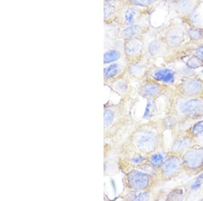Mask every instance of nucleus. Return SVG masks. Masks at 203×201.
I'll return each mask as SVG.
<instances>
[{"label":"nucleus","instance_id":"1","mask_svg":"<svg viewBox=\"0 0 203 201\" xmlns=\"http://www.w3.org/2000/svg\"><path fill=\"white\" fill-rule=\"evenodd\" d=\"M163 127L161 123L150 120L136 125L118 152L133 151L148 156L163 147Z\"/></svg>","mask_w":203,"mask_h":201},{"label":"nucleus","instance_id":"2","mask_svg":"<svg viewBox=\"0 0 203 201\" xmlns=\"http://www.w3.org/2000/svg\"><path fill=\"white\" fill-rule=\"evenodd\" d=\"M131 94L120 98V101H108L104 104V138L105 142L114 141L124 130L131 125V110L138 99L133 98Z\"/></svg>","mask_w":203,"mask_h":201},{"label":"nucleus","instance_id":"3","mask_svg":"<svg viewBox=\"0 0 203 201\" xmlns=\"http://www.w3.org/2000/svg\"><path fill=\"white\" fill-rule=\"evenodd\" d=\"M171 111L178 119L195 120L203 117V94L195 97L176 96L171 103Z\"/></svg>","mask_w":203,"mask_h":201},{"label":"nucleus","instance_id":"4","mask_svg":"<svg viewBox=\"0 0 203 201\" xmlns=\"http://www.w3.org/2000/svg\"><path fill=\"white\" fill-rule=\"evenodd\" d=\"M158 181L155 175L142 169H133L124 173L123 185L126 192L152 191Z\"/></svg>","mask_w":203,"mask_h":201},{"label":"nucleus","instance_id":"5","mask_svg":"<svg viewBox=\"0 0 203 201\" xmlns=\"http://www.w3.org/2000/svg\"><path fill=\"white\" fill-rule=\"evenodd\" d=\"M158 35L169 49L180 48L188 40L186 24L180 19L168 23Z\"/></svg>","mask_w":203,"mask_h":201},{"label":"nucleus","instance_id":"6","mask_svg":"<svg viewBox=\"0 0 203 201\" xmlns=\"http://www.w3.org/2000/svg\"><path fill=\"white\" fill-rule=\"evenodd\" d=\"M146 37H130L122 40L123 56L127 64L141 60L146 56Z\"/></svg>","mask_w":203,"mask_h":201},{"label":"nucleus","instance_id":"7","mask_svg":"<svg viewBox=\"0 0 203 201\" xmlns=\"http://www.w3.org/2000/svg\"><path fill=\"white\" fill-rule=\"evenodd\" d=\"M152 9H144L126 2L120 6L116 26H126L145 20L150 16Z\"/></svg>","mask_w":203,"mask_h":201},{"label":"nucleus","instance_id":"8","mask_svg":"<svg viewBox=\"0 0 203 201\" xmlns=\"http://www.w3.org/2000/svg\"><path fill=\"white\" fill-rule=\"evenodd\" d=\"M183 171L195 175L203 171V146L195 145L182 154Z\"/></svg>","mask_w":203,"mask_h":201},{"label":"nucleus","instance_id":"9","mask_svg":"<svg viewBox=\"0 0 203 201\" xmlns=\"http://www.w3.org/2000/svg\"><path fill=\"white\" fill-rule=\"evenodd\" d=\"M183 171L182 155L170 152L157 170L158 181H168L176 178Z\"/></svg>","mask_w":203,"mask_h":201},{"label":"nucleus","instance_id":"10","mask_svg":"<svg viewBox=\"0 0 203 201\" xmlns=\"http://www.w3.org/2000/svg\"><path fill=\"white\" fill-rule=\"evenodd\" d=\"M169 90L168 85L149 78H144L139 82L137 94L147 100H156Z\"/></svg>","mask_w":203,"mask_h":201},{"label":"nucleus","instance_id":"11","mask_svg":"<svg viewBox=\"0 0 203 201\" xmlns=\"http://www.w3.org/2000/svg\"><path fill=\"white\" fill-rule=\"evenodd\" d=\"M148 163V157L133 151L118 152L117 169L125 173L133 169L140 168Z\"/></svg>","mask_w":203,"mask_h":201},{"label":"nucleus","instance_id":"12","mask_svg":"<svg viewBox=\"0 0 203 201\" xmlns=\"http://www.w3.org/2000/svg\"><path fill=\"white\" fill-rule=\"evenodd\" d=\"M175 89V94L182 97H195L203 94V79L189 76L182 79Z\"/></svg>","mask_w":203,"mask_h":201},{"label":"nucleus","instance_id":"13","mask_svg":"<svg viewBox=\"0 0 203 201\" xmlns=\"http://www.w3.org/2000/svg\"><path fill=\"white\" fill-rule=\"evenodd\" d=\"M117 26L116 37L121 40L130 37H146L151 28L149 23L146 21V19L135 24Z\"/></svg>","mask_w":203,"mask_h":201},{"label":"nucleus","instance_id":"14","mask_svg":"<svg viewBox=\"0 0 203 201\" xmlns=\"http://www.w3.org/2000/svg\"><path fill=\"white\" fill-rule=\"evenodd\" d=\"M126 74H127V64L125 59L105 65L104 68V85L106 86Z\"/></svg>","mask_w":203,"mask_h":201},{"label":"nucleus","instance_id":"15","mask_svg":"<svg viewBox=\"0 0 203 201\" xmlns=\"http://www.w3.org/2000/svg\"><path fill=\"white\" fill-rule=\"evenodd\" d=\"M144 78H149L166 85L173 84L176 79V72L172 68L151 66Z\"/></svg>","mask_w":203,"mask_h":201},{"label":"nucleus","instance_id":"16","mask_svg":"<svg viewBox=\"0 0 203 201\" xmlns=\"http://www.w3.org/2000/svg\"><path fill=\"white\" fill-rule=\"evenodd\" d=\"M152 59L147 55L144 58L127 64V74L131 79L140 82L146 77L151 66L153 64Z\"/></svg>","mask_w":203,"mask_h":201},{"label":"nucleus","instance_id":"17","mask_svg":"<svg viewBox=\"0 0 203 201\" xmlns=\"http://www.w3.org/2000/svg\"><path fill=\"white\" fill-rule=\"evenodd\" d=\"M200 0H177L173 3L174 12L180 20L189 17L202 4Z\"/></svg>","mask_w":203,"mask_h":201},{"label":"nucleus","instance_id":"18","mask_svg":"<svg viewBox=\"0 0 203 201\" xmlns=\"http://www.w3.org/2000/svg\"><path fill=\"white\" fill-rule=\"evenodd\" d=\"M195 145H196L195 138L186 133L184 135H180L174 140L173 144L171 146L170 152L182 155L187 150Z\"/></svg>","mask_w":203,"mask_h":201},{"label":"nucleus","instance_id":"19","mask_svg":"<svg viewBox=\"0 0 203 201\" xmlns=\"http://www.w3.org/2000/svg\"><path fill=\"white\" fill-rule=\"evenodd\" d=\"M131 78L128 74L122 77L121 78L116 80L115 82L107 85V87L120 98L131 94L132 89L130 85Z\"/></svg>","mask_w":203,"mask_h":201},{"label":"nucleus","instance_id":"20","mask_svg":"<svg viewBox=\"0 0 203 201\" xmlns=\"http://www.w3.org/2000/svg\"><path fill=\"white\" fill-rule=\"evenodd\" d=\"M146 55L152 60L154 58L163 56L167 50L169 49L158 35L154 37L148 44L146 42Z\"/></svg>","mask_w":203,"mask_h":201},{"label":"nucleus","instance_id":"21","mask_svg":"<svg viewBox=\"0 0 203 201\" xmlns=\"http://www.w3.org/2000/svg\"><path fill=\"white\" fill-rule=\"evenodd\" d=\"M121 4L122 3H104V22L105 25H116L120 6Z\"/></svg>","mask_w":203,"mask_h":201},{"label":"nucleus","instance_id":"22","mask_svg":"<svg viewBox=\"0 0 203 201\" xmlns=\"http://www.w3.org/2000/svg\"><path fill=\"white\" fill-rule=\"evenodd\" d=\"M124 59L122 46L121 48H117L111 46L105 49L104 54V64L107 65Z\"/></svg>","mask_w":203,"mask_h":201},{"label":"nucleus","instance_id":"23","mask_svg":"<svg viewBox=\"0 0 203 201\" xmlns=\"http://www.w3.org/2000/svg\"><path fill=\"white\" fill-rule=\"evenodd\" d=\"M185 24L188 40L195 45L203 44V28L190 25L186 23Z\"/></svg>","mask_w":203,"mask_h":201},{"label":"nucleus","instance_id":"24","mask_svg":"<svg viewBox=\"0 0 203 201\" xmlns=\"http://www.w3.org/2000/svg\"><path fill=\"white\" fill-rule=\"evenodd\" d=\"M167 157L163 152H161V150H157L148 156V164L157 171L163 165Z\"/></svg>","mask_w":203,"mask_h":201},{"label":"nucleus","instance_id":"25","mask_svg":"<svg viewBox=\"0 0 203 201\" xmlns=\"http://www.w3.org/2000/svg\"><path fill=\"white\" fill-rule=\"evenodd\" d=\"M152 191L126 192L122 195L121 199L126 200H150L152 199Z\"/></svg>","mask_w":203,"mask_h":201},{"label":"nucleus","instance_id":"26","mask_svg":"<svg viewBox=\"0 0 203 201\" xmlns=\"http://www.w3.org/2000/svg\"><path fill=\"white\" fill-rule=\"evenodd\" d=\"M185 65L192 70L203 68V60L200 58L191 54L190 56L185 60Z\"/></svg>","mask_w":203,"mask_h":201},{"label":"nucleus","instance_id":"27","mask_svg":"<svg viewBox=\"0 0 203 201\" xmlns=\"http://www.w3.org/2000/svg\"><path fill=\"white\" fill-rule=\"evenodd\" d=\"M157 113V105L155 100H148V104L145 112H144V117L147 120H152V118L155 117Z\"/></svg>","mask_w":203,"mask_h":201},{"label":"nucleus","instance_id":"28","mask_svg":"<svg viewBox=\"0 0 203 201\" xmlns=\"http://www.w3.org/2000/svg\"><path fill=\"white\" fill-rule=\"evenodd\" d=\"M160 0H125L130 4L136 6L144 9H152V7Z\"/></svg>","mask_w":203,"mask_h":201},{"label":"nucleus","instance_id":"29","mask_svg":"<svg viewBox=\"0 0 203 201\" xmlns=\"http://www.w3.org/2000/svg\"><path fill=\"white\" fill-rule=\"evenodd\" d=\"M203 132V120L196 122L187 131V133L194 138H196Z\"/></svg>","mask_w":203,"mask_h":201},{"label":"nucleus","instance_id":"30","mask_svg":"<svg viewBox=\"0 0 203 201\" xmlns=\"http://www.w3.org/2000/svg\"><path fill=\"white\" fill-rule=\"evenodd\" d=\"M183 190L182 188H175L171 191L167 197V200H178L183 198Z\"/></svg>","mask_w":203,"mask_h":201},{"label":"nucleus","instance_id":"31","mask_svg":"<svg viewBox=\"0 0 203 201\" xmlns=\"http://www.w3.org/2000/svg\"><path fill=\"white\" fill-rule=\"evenodd\" d=\"M203 184V173H200L196 179L194 180V182L192 183V185H191V190H196L198 189L201 186V185Z\"/></svg>","mask_w":203,"mask_h":201},{"label":"nucleus","instance_id":"32","mask_svg":"<svg viewBox=\"0 0 203 201\" xmlns=\"http://www.w3.org/2000/svg\"><path fill=\"white\" fill-rule=\"evenodd\" d=\"M192 54L203 60V44L196 45L192 50Z\"/></svg>","mask_w":203,"mask_h":201},{"label":"nucleus","instance_id":"33","mask_svg":"<svg viewBox=\"0 0 203 201\" xmlns=\"http://www.w3.org/2000/svg\"><path fill=\"white\" fill-rule=\"evenodd\" d=\"M125 2V0H104V3H123Z\"/></svg>","mask_w":203,"mask_h":201},{"label":"nucleus","instance_id":"34","mask_svg":"<svg viewBox=\"0 0 203 201\" xmlns=\"http://www.w3.org/2000/svg\"><path fill=\"white\" fill-rule=\"evenodd\" d=\"M200 1H201V2H202V3H203V0H200Z\"/></svg>","mask_w":203,"mask_h":201},{"label":"nucleus","instance_id":"35","mask_svg":"<svg viewBox=\"0 0 203 201\" xmlns=\"http://www.w3.org/2000/svg\"><path fill=\"white\" fill-rule=\"evenodd\" d=\"M202 73L203 74V68H202Z\"/></svg>","mask_w":203,"mask_h":201}]
</instances>
